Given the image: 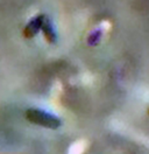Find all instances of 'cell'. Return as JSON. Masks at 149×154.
I'll return each mask as SVG.
<instances>
[{"instance_id":"obj_1","label":"cell","mask_w":149,"mask_h":154,"mask_svg":"<svg viewBox=\"0 0 149 154\" xmlns=\"http://www.w3.org/2000/svg\"><path fill=\"white\" fill-rule=\"evenodd\" d=\"M25 116H26V119L32 124L50 128V130H56L62 124L59 118L40 109H28L25 112Z\"/></svg>"},{"instance_id":"obj_2","label":"cell","mask_w":149,"mask_h":154,"mask_svg":"<svg viewBox=\"0 0 149 154\" xmlns=\"http://www.w3.org/2000/svg\"><path fill=\"white\" fill-rule=\"evenodd\" d=\"M44 18V14H40L30 20L27 26L23 28V36L26 38H33L41 30V25Z\"/></svg>"},{"instance_id":"obj_3","label":"cell","mask_w":149,"mask_h":154,"mask_svg":"<svg viewBox=\"0 0 149 154\" xmlns=\"http://www.w3.org/2000/svg\"><path fill=\"white\" fill-rule=\"evenodd\" d=\"M41 30H42L43 36H44L48 43H55L56 40H57V35H56L55 30H54L51 21L47 15H44V18H43L42 25H41Z\"/></svg>"},{"instance_id":"obj_4","label":"cell","mask_w":149,"mask_h":154,"mask_svg":"<svg viewBox=\"0 0 149 154\" xmlns=\"http://www.w3.org/2000/svg\"><path fill=\"white\" fill-rule=\"evenodd\" d=\"M148 113H149V111H148Z\"/></svg>"}]
</instances>
